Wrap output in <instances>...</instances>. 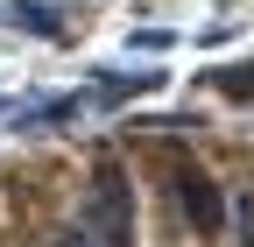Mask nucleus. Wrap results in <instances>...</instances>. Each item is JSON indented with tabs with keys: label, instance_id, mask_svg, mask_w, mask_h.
<instances>
[{
	"label": "nucleus",
	"instance_id": "4",
	"mask_svg": "<svg viewBox=\"0 0 254 247\" xmlns=\"http://www.w3.org/2000/svg\"><path fill=\"white\" fill-rule=\"evenodd\" d=\"M50 247H99V240H92V233H85V226H71V233H57V240H50Z\"/></svg>",
	"mask_w": 254,
	"mask_h": 247
},
{
	"label": "nucleus",
	"instance_id": "3",
	"mask_svg": "<svg viewBox=\"0 0 254 247\" xmlns=\"http://www.w3.org/2000/svg\"><path fill=\"white\" fill-rule=\"evenodd\" d=\"M233 233H240V247H254V191L233 198Z\"/></svg>",
	"mask_w": 254,
	"mask_h": 247
},
{
	"label": "nucleus",
	"instance_id": "1",
	"mask_svg": "<svg viewBox=\"0 0 254 247\" xmlns=\"http://www.w3.org/2000/svg\"><path fill=\"white\" fill-rule=\"evenodd\" d=\"M78 226L99 240V247H134V184L120 177V163H99V177H92V191H85Z\"/></svg>",
	"mask_w": 254,
	"mask_h": 247
},
{
	"label": "nucleus",
	"instance_id": "2",
	"mask_svg": "<svg viewBox=\"0 0 254 247\" xmlns=\"http://www.w3.org/2000/svg\"><path fill=\"white\" fill-rule=\"evenodd\" d=\"M177 205H184V219L198 226V233H219V226H226V205H219L212 177H198V170H177Z\"/></svg>",
	"mask_w": 254,
	"mask_h": 247
}]
</instances>
